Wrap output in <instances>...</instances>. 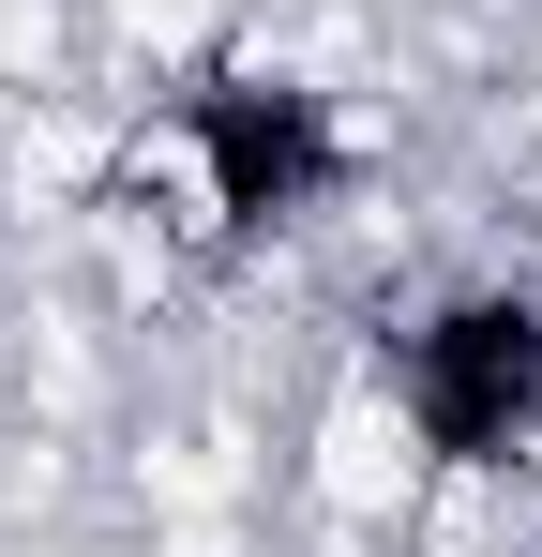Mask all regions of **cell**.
Segmentation results:
<instances>
[{"label": "cell", "mask_w": 542, "mask_h": 557, "mask_svg": "<svg viewBox=\"0 0 542 557\" xmlns=\"http://www.w3.org/2000/svg\"><path fill=\"white\" fill-rule=\"evenodd\" d=\"M167 151H181L196 226H301L317 196L347 182V136L317 121V91H286V76H211V91H181Z\"/></svg>", "instance_id": "cell-1"}, {"label": "cell", "mask_w": 542, "mask_h": 557, "mask_svg": "<svg viewBox=\"0 0 542 557\" xmlns=\"http://www.w3.org/2000/svg\"><path fill=\"white\" fill-rule=\"evenodd\" d=\"M407 422H422L452 467H497L542 422V317L528 301H452L438 332L407 347Z\"/></svg>", "instance_id": "cell-2"}]
</instances>
